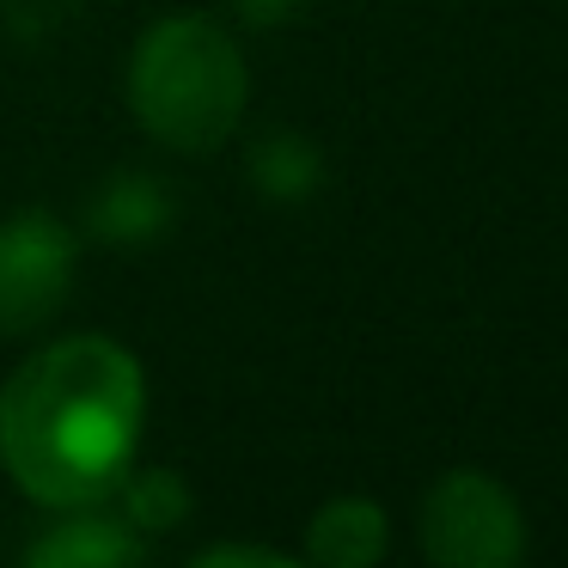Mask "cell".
I'll use <instances>...</instances> for the list:
<instances>
[{
    "label": "cell",
    "instance_id": "1",
    "mask_svg": "<svg viewBox=\"0 0 568 568\" xmlns=\"http://www.w3.org/2000/svg\"><path fill=\"white\" fill-rule=\"evenodd\" d=\"M148 379L111 336H62L0 385V470L38 507H92L141 446Z\"/></svg>",
    "mask_w": 568,
    "mask_h": 568
},
{
    "label": "cell",
    "instance_id": "2",
    "mask_svg": "<svg viewBox=\"0 0 568 568\" xmlns=\"http://www.w3.org/2000/svg\"><path fill=\"white\" fill-rule=\"evenodd\" d=\"M245 55L214 19L172 13L135 43L129 104L135 123L172 153H214L245 116Z\"/></svg>",
    "mask_w": 568,
    "mask_h": 568
},
{
    "label": "cell",
    "instance_id": "3",
    "mask_svg": "<svg viewBox=\"0 0 568 568\" xmlns=\"http://www.w3.org/2000/svg\"><path fill=\"white\" fill-rule=\"evenodd\" d=\"M422 550L440 568H514L526 556L519 501L489 470H446L422 501Z\"/></svg>",
    "mask_w": 568,
    "mask_h": 568
},
{
    "label": "cell",
    "instance_id": "4",
    "mask_svg": "<svg viewBox=\"0 0 568 568\" xmlns=\"http://www.w3.org/2000/svg\"><path fill=\"white\" fill-rule=\"evenodd\" d=\"M74 233L50 209L0 221V336H26L62 312L74 287Z\"/></svg>",
    "mask_w": 568,
    "mask_h": 568
},
{
    "label": "cell",
    "instance_id": "5",
    "mask_svg": "<svg viewBox=\"0 0 568 568\" xmlns=\"http://www.w3.org/2000/svg\"><path fill=\"white\" fill-rule=\"evenodd\" d=\"M385 550H392V526H385V507L367 495H336L306 526V556L324 568H373Z\"/></svg>",
    "mask_w": 568,
    "mask_h": 568
},
{
    "label": "cell",
    "instance_id": "6",
    "mask_svg": "<svg viewBox=\"0 0 568 568\" xmlns=\"http://www.w3.org/2000/svg\"><path fill=\"white\" fill-rule=\"evenodd\" d=\"M141 556H148V544H141V531L129 519L80 514V519H55L26 550V562L31 568H129Z\"/></svg>",
    "mask_w": 568,
    "mask_h": 568
},
{
    "label": "cell",
    "instance_id": "7",
    "mask_svg": "<svg viewBox=\"0 0 568 568\" xmlns=\"http://www.w3.org/2000/svg\"><path fill=\"white\" fill-rule=\"evenodd\" d=\"M92 233L111 239V245H148L172 226V196L153 184L148 172H123L92 196Z\"/></svg>",
    "mask_w": 568,
    "mask_h": 568
},
{
    "label": "cell",
    "instance_id": "8",
    "mask_svg": "<svg viewBox=\"0 0 568 568\" xmlns=\"http://www.w3.org/2000/svg\"><path fill=\"white\" fill-rule=\"evenodd\" d=\"M318 178H324L318 148H306V141L287 135V129H282V135H270V141H257V153H251V184H257L263 196H275V202L312 196Z\"/></svg>",
    "mask_w": 568,
    "mask_h": 568
},
{
    "label": "cell",
    "instance_id": "9",
    "mask_svg": "<svg viewBox=\"0 0 568 568\" xmlns=\"http://www.w3.org/2000/svg\"><path fill=\"white\" fill-rule=\"evenodd\" d=\"M123 519L135 531H153V526H178V519L190 514V489H184V477L178 470H141V477H129L123 470Z\"/></svg>",
    "mask_w": 568,
    "mask_h": 568
},
{
    "label": "cell",
    "instance_id": "10",
    "mask_svg": "<svg viewBox=\"0 0 568 568\" xmlns=\"http://www.w3.org/2000/svg\"><path fill=\"white\" fill-rule=\"evenodd\" d=\"M287 568L294 556L287 550H270V544H202L196 550V568Z\"/></svg>",
    "mask_w": 568,
    "mask_h": 568
},
{
    "label": "cell",
    "instance_id": "11",
    "mask_svg": "<svg viewBox=\"0 0 568 568\" xmlns=\"http://www.w3.org/2000/svg\"><path fill=\"white\" fill-rule=\"evenodd\" d=\"M245 26H287V19L306 7V0H233Z\"/></svg>",
    "mask_w": 568,
    "mask_h": 568
}]
</instances>
